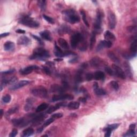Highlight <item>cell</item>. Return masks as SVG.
Masks as SVG:
<instances>
[{
  "instance_id": "ab89813d",
  "label": "cell",
  "mask_w": 137,
  "mask_h": 137,
  "mask_svg": "<svg viewBox=\"0 0 137 137\" xmlns=\"http://www.w3.org/2000/svg\"><path fill=\"white\" fill-rule=\"evenodd\" d=\"M18 107H13L11 109H10L8 111L7 114L9 115H11V114H14L15 113H16L17 112H18Z\"/></svg>"
},
{
  "instance_id": "7dc6e473",
  "label": "cell",
  "mask_w": 137,
  "mask_h": 137,
  "mask_svg": "<svg viewBox=\"0 0 137 137\" xmlns=\"http://www.w3.org/2000/svg\"><path fill=\"white\" fill-rule=\"evenodd\" d=\"M94 78V75L91 73H87L85 76V79L87 81H91Z\"/></svg>"
},
{
  "instance_id": "74e56055",
  "label": "cell",
  "mask_w": 137,
  "mask_h": 137,
  "mask_svg": "<svg viewBox=\"0 0 137 137\" xmlns=\"http://www.w3.org/2000/svg\"><path fill=\"white\" fill-rule=\"evenodd\" d=\"M110 84L111 86L114 89V90L115 91H118L119 89V84L116 81H111Z\"/></svg>"
},
{
  "instance_id": "4dcf8cb0",
  "label": "cell",
  "mask_w": 137,
  "mask_h": 137,
  "mask_svg": "<svg viewBox=\"0 0 137 137\" xmlns=\"http://www.w3.org/2000/svg\"><path fill=\"white\" fill-rule=\"evenodd\" d=\"M108 57H109V58H110L112 61H113L115 63L118 64L120 63L119 59L116 55H115V54L114 53H113L111 52H109L108 54Z\"/></svg>"
},
{
  "instance_id": "e0dca14e",
  "label": "cell",
  "mask_w": 137,
  "mask_h": 137,
  "mask_svg": "<svg viewBox=\"0 0 137 137\" xmlns=\"http://www.w3.org/2000/svg\"><path fill=\"white\" fill-rule=\"evenodd\" d=\"M45 115L44 114H40L36 115V116H33L31 120V122L33 124H39L45 118Z\"/></svg>"
},
{
  "instance_id": "cb8c5ba5",
  "label": "cell",
  "mask_w": 137,
  "mask_h": 137,
  "mask_svg": "<svg viewBox=\"0 0 137 137\" xmlns=\"http://www.w3.org/2000/svg\"><path fill=\"white\" fill-rule=\"evenodd\" d=\"M65 90L63 86H61L58 85H53L51 87V91L54 93H63Z\"/></svg>"
},
{
  "instance_id": "83f0119b",
  "label": "cell",
  "mask_w": 137,
  "mask_h": 137,
  "mask_svg": "<svg viewBox=\"0 0 137 137\" xmlns=\"http://www.w3.org/2000/svg\"><path fill=\"white\" fill-rule=\"evenodd\" d=\"M105 78V74L101 71H97L94 73V78L96 80H103Z\"/></svg>"
},
{
  "instance_id": "7c38bea8",
  "label": "cell",
  "mask_w": 137,
  "mask_h": 137,
  "mask_svg": "<svg viewBox=\"0 0 137 137\" xmlns=\"http://www.w3.org/2000/svg\"><path fill=\"white\" fill-rule=\"evenodd\" d=\"M13 124L16 127H23L29 123L28 120L24 118H20L18 119H14L12 120Z\"/></svg>"
},
{
  "instance_id": "e575fe53",
  "label": "cell",
  "mask_w": 137,
  "mask_h": 137,
  "mask_svg": "<svg viewBox=\"0 0 137 137\" xmlns=\"http://www.w3.org/2000/svg\"><path fill=\"white\" fill-rule=\"evenodd\" d=\"M80 14H81V15L82 16V18H83V20L84 21L85 24L86 25V26L87 27H89L90 25H89L88 21H87V18H86V13L85 12V11L83 10H80Z\"/></svg>"
},
{
  "instance_id": "e7e4bbea",
  "label": "cell",
  "mask_w": 137,
  "mask_h": 137,
  "mask_svg": "<svg viewBox=\"0 0 137 137\" xmlns=\"http://www.w3.org/2000/svg\"><path fill=\"white\" fill-rule=\"evenodd\" d=\"M42 137H43V136H48V135H42Z\"/></svg>"
},
{
  "instance_id": "7402d4cb",
  "label": "cell",
  "mask_w": 137,
  "mask_h": 137,
  "mask_svg": "<svg viewBox=\"0 0 137 137\" xmlns=\"http://www.w3.org/2000/svg\"><path fill=\"white\" fill-rule=\"evenodd\" d=\"M83 69L81 68L77 72L74 78L76 83L78 84L83 81Z\"/></svg>"
},
{
  "instance_id": "5b68a950",
  "label": "cell",
  "mask_w": 137,
  "mask_h": 137,
  "mask_svg": "<svg viewBox=\"0 0 137 137\" xmlns=\"http://www.w3.org/2000/svg\"><path fill=\"white\" fill-rule=\"evenodd\" d=\"M84 40V38L80 33L76 32L74 33L70 38V43L71 47L75 48L78 46L79 43Z\"/></svg>"
},
{
  "instance_id": "5bb4252c",
  "label": "cell",
  "mask_w": 137,
  "mask_h": 137,
  "mask_svg": "<svg viewBox=\"0 0 137 137\" xmlns=\"http://www.w3.org/2000/svg\"><path fill=\"white\" fill-rule=\"evenodd\" d=\"M30 83V81L29 80H21L16 84L11 86V87H10V90L12 91H15L18 90L21 87H23L25 86L28 85Z\"/></svg>"
},
{
  "instance_id": "2e32d148",
  "label": "cell",
  "mask_w": 137,
  "mask_h": 137,
  "mask_svg": "<svg viewBox=\"0 0 137 137\" xmlns=\"http://www.w3.org/2000/svg\"><path fill=\"white\" fill-rule=\"evenodd\" d=\"M38 69H39V67L36 66V65H31V66H29L25 68L21 69L20 70V73L22 75H27L32 73L33 71Z\"/></svg>"
},
{
  "instance_id": "ee69618b",
  "label": "cell",
  "mask_w": 137,
  "mask_h": 137,
  "mask_svg": "<svg viewBox=\"0 0 137 137\" xmlns=\"http://www.w3.org/2000/svg\"><path fill=\"white\" fill-rule=\"evenodd\" d=\"M43 17L47 21H48L49 23L52 24H54V23H55L54 20L52 17H49V16H48L47 15H43Z\"/></svg>"
},
{
  "instance_id": "d590c367",
  "label": "cell",
  "mask_w": 137,
  "mask_h": 137,
  "mask_svg": "<svg viewBox=\"0 0 137 137\" xmlns=\"http://www.w3.org/2000/svg\"><path fill=\"white\" fill-rule=\"evenodd\" d=\"M32 101L31 99H28L27 100V103L26 105L24 107V110L25 111H29L30 110L32 107Z\"/></svg>"
},
{
  "instance_id": "d6a6232c",
  "label": "cell",
  "mask_w": 137,
  "mask_h": 137,
  "mask_svg": "<svg viewBox=\"0 0 137 137\" xmlns=\"http://www.w3.org/2000/svg\"><path fill=\"white\" fill-rule=\"evenodd\" d=\"M48 107V105L47 103H43L41 104L40 105H39L37 107V108L36 109V111L37 113H40L41 111H43L45 110L46 109H47Z\"/></svg>"
},
{
  "instance_id": "3957f363",
  "label": "cell",
  "mask_w": 137,
  "mask_h": 137,
  "mask_svg": "<svg viewBox=\"0 0 137 137\" xmlns=\"http://www.w3.org/2000/svg\"><path fill=\"white\" fill-rule=\"evenodd\" d=\"M19 23L31 28H36L39 27V23L28 16H25L21 17L19 20Z\"/></svg>"
},
{
  "instance_id": "11a10c76",
  "label": "cell",
  "mask_w": 137,
  "mask_h": 137,
  "mask_svg": "<svg viewBox=\"0 0 137 137\" xmlns=\"http://www.w3.org/2000/svg\"><path fill=\"white\" fill-rule=\"evenodd\" d=\"M16 32L17 33L19 34H24L25 33V31L23 30H21V29H18L16 31Z\"/></svg>"
},
{
  "instance_id": "ffe728a7",
  "label": "cell",
  "mask_w": 137,
  "mask_h": 137,
  "mask_svg": "<svg viewBox=\"0 0 137 137\" xmlns=\"http://www.w3.org/2000/svg\"><path fill=\"white\" fill-rule=\"evenodd\" d=\"M66 106V103L61 102V103H57V104H56V105L53 106L51 107H49V108L48 109L46 113H47V114H51L52 113L54 112L55 111L57 110V109L60 108V107H63V106Z\"/></svg>"
},
{
  "instance_id": "c3c4849f",
  "label": "cell",
  "mask_w": 137,
  "mask_h": 137,
  "mask_svg": "<svg viewBox=\"0 0 137 137\" xmlns=\"http://www.w3.org/2000/svg\"><path fill=\"white\" fill-rule=\"evenodd\" d=\"M127 30L130 32H136V26H130L127 27Z\"/></svg>"
},
{
  "instance_id": "680465c9",
  "label": "cell",
  "mask_w": 137,
  "mask_h": 137,
  "mask_svg": "<svg viewBox=\"0 0 137 137\" xmlns=\"http://www.w3.org/2000/svg\"><path fill=\"white\" fill-rule=\"evenodd\" d=\"M10 34V33H2L1 34V38H3V37H5V36H8Z\"/></svg>"
},
{
  "instance_id": "f5cc1de1",
  "label": "cell",
  "mask_w": 137,
  "mask_h": 137,
  "mask_svg": "<svg viewBox=\"0 0 137 137\" xmlns=\"http://www.w3.org/2000/svg\"><path fill=\"white\" fill-rule=\"evenodd\" d=\"M15 71V70L14 69H10L9 70L6 71H4V72H2L1 73L2 74H11L13 73H14Z\"/></svg>"
},
{
  "instance_id": "1f68e13d",
  "label": "cell",
  "mask_w": 137,
  "mask_h": 137,
  "mask_svg": "<svg viewBox=\"0 0 137 137\" xmlns=\"http://www.w3.org/2000/svg\"><path fill=\"white\" fill-rule=\"evenodd\" d=\"M124 67L126 71V73L127 74L128 76H129L131 77L132 76V73H131V67H130L129 63L128 62H124Z\"/></svg>"
},
{
  "instance_id": "44dd1931",
  "label": "cell",
  "mask_w": 137,
  "mask_h": 137,
  "mask_svg": "<svg viewBox=\"0 0 137 137\" xmlns=\"http://www.w3.org/2000/svg\"><path fill=\"white\" fill-rule=\"evenodd\" d=\"M71 31V29L69 26L67 25H62L61 27H59L58 30V33L59 35H63L67 33H69Z\"/></svg>"
},
{
  "instance_id": "603a6c76",
  "label": "cell",
  "mask_w": 137,
  "mask_h": 137,
  "mask_svg": "<svg viewBox=\"0 0 137 137\" xmlns=\"http://www.w3.org/2000/svg\"><path fill=\"white\" fill-rule=\"evenodd\" d=\"M40 35L43 39L51 41L52 40V38L51 35V33L47 30L42 31L40 33Z\"/></svg>"
},
{
  "instance_id": "d4e9b609",
  "label": "cell",
  "mask_w": 137,
  "mask_h": 137,
  "mask_svg": "<svg viewBox=\"0 0 137 137\" xmlns=\"http://www.w3.org/2000/svg\"><path fill=\"white\" fill-rule=\"evenodd\" d=\"M15 47V43L11 41H7L4 45V49L5 51H13Z\"/></svg>"
},
{
  "instance_id": "f546056e",
  "label": "cell",
  "mask_w": 137,
  "mask_h": 137,
  "mask_svg": "<svg viewBox=\"0 0 137 137\" xmlns=\"http://www.w3.org/2000/svg\"><path fill=\"white\" fill-rule=\"evenodd\" d=\"M80 107V103L78 102H71L69 103L68 105V109H70V110H76V109H79Z\"/></svg>"
},
{
  "instance_id": "4316f807",
  "label": "cell",
  "mask_w": 137,
  "mask_h": 137,
  "mask_svg": "<svg viewBox=\"0 0 137 137\" xmlns=\"http://www.w3.org/2000/svg\"><path fill=\"white\" fill-rule=\"evenodd\" d=\"M58 43L59 46L63 49H68L69 48V46L68 45V42L63 38H59L58 39Z\"/></svg>"
},
{
  "instance_id": "6f0895ef",
  "label": "cell",
  "mask_w": 137,
  "mask_h": 137,
  "mask_svg": "<svg viewBox=\"0 0 137 137\" xmlns=\"http://www.w3.org/2000/svg\"><path fill=\"white\" fill-rule=\"evenodd\" d=\"M78 61V58H74L72 59H71L70 61H69L70 63H76Z\"/></svg>"
},
{
  "instance_id": "6da1fadb",
  "label": "cell",
  "mask_w": 137,
  "mask_h": 137,
  "mask_svg": "<svg viewBox=\"0 0 137 137\" xmlns=\"http://www.w3.org/2000/svg\"><path fill=\"white\" fill-rule=\"evenodd\" d=\"M62 14L64 15L65 19L71 24L78 23L80 21V17L73 9L64 10Z\"/></svg>"
},
{
  "instance_id": "7a4b0ae2",
  "label": "cell",
  "mask_w": 137,
  "mask_h": 137,
  "mask_svg": "<svg viewBox=\"0 0 137 137\" xmlns=\"http://www.w3.org/2000/svg\"><path fill=\"white\" fill-rule=\"evenodd\" d=\"M49 52L46 49L42 48H38L35 49L33 51L32 55H31L29 58L30 59H39L43 61L46 58L49 57Z\"/></svg>"
},
{
  "instance_id": "db71d44e",
  "label": "cell",
  "mask_w": 137,
  "mask_h": 137,
  "mask_svg": "<svg viewBox=\"0 0 137 137\" xmlns=\"http://www.w3.org/2000/svg\"><path fill=\"white\" fill-rule=\"evenodd\" d=\"M32 36L33 38H34V39H35L36 40H37L38 42H39V43H40V45H43V42H42V40L40 39V38H39V37H38V36H36V35H32Z\"/></svg>"
},
{
  "instance_id": "681fc988",
  "label": "cell",
  "mask_w": 137,
  "mask_h": 137,
  "mask_svg": "<svg viewBox=\"0 0 137 137\" xmlns=\"http://www.w3.org/2000/svg\"><path fill=\"white\" fill-rule=\"evenodd\" d=\"M62 117H63V114L62 113H56V114H53L52 116V117H53L55 119L61 118Z\"/></svg>"
},
{
  "instance_id": "91938a15",
  "label": "cell",
  "mask_w": 137,
  "mask_h": 137,
  "mask_svg": "<svg viewBox=\"0 0 137 137\" xmlns=\"http://www.w3.org/2000/svg\"><path fill=\"white\" fill-rule=\"evenodd\" d=\"M43 128H43V127H41V128L38 129V130H37V133H41L42 132V131L43 130Z\"/></svg>"
},
{
  "instance_id": "8992f818",
  "label": "cell",
  "mask_w": 137,
  "mask_h": 137,
  "mask_svg": "<svg viewBox=\"0 0 137 137\" xmlns=\"http://www.w3.org/2000/svg\"><path fill=\"white\" fill-rule=\"evenodd\" d=\"M102 13L100 10H97L96 18L95 22L94 23V27L95 29L94 32L96 33L98 31H100L101 29V24H102Z\"/></svg>"
},
{
  "instance_id": "b9f144b4",
  "label": "cell",
  "mask_w": 137,
  "mask_h": 137,
  "mask_svg": "<svg viewBox=\"0 0 137 137\" xmlns=\"http://www.w3.org/2000/svg\"><path fill=\"white\" fill-rule=\"evenodd\" d=\"M105 71L110 76H113L114 75H115V72L114 71L111 69L110 67H108L107 66H106L105 68Z\"/></svg>"
},
{
  "instance_id": "816d5d0a",
  "label": "cell",
  "mask_w": 137,
  "mask_h": 137,
  "mask_svg": "<svg viewBox=\"0 0 137 137\" xmlns=\"http://www.w3.org/2000/svg\"><path fill=\"white\" fill-rule=\"evenodd\" d=\"M42 69L43 70V71L48 75H50L51 74V71L49 68H48L47 67H43Z\"/></svg>"
},
{
  "instance_id": "ba28073f",
  "label": "cell",
  "mask_w": 137,
  "mask_h": 137,
  "mask_svg": "<svg viewBox=\"0 0 137 137\" xmlns=\"http://www.w3.org/2000/svg\"><path fill=\"white\" fill-rule=\"evenodd\" d=\"M55 50L54 51L55 55L59 58L68 56L69 55H76L74 53H72L71 52H63L61 49L58 47V46L57 45V44H56V43L55 45Z\"/></svg>"
},
{
  "instance_id": "94428289",
  "label": "cell",
  "mask_w": 137,
  "mask_h": 137,
  "mask_svg": "<svg viewBox=\"0 0 137 137\" xmlns=\"http://www.w3.org/2000/svg\"><path fill=\"white\" fill-rule=\"evenodd\" d=\"M135 124H131L130 126V129H134L135 130Z\"/></svg>"
},
{
  "instance_id": "484cf974",
  "label": "cell",
  "mask_w": 137,
  "mask_h": 137,
  "mask_svg": "<svg viewBox=\"0 0 137 137\" xmlns=\"http://www.w3.org/2000/svg\"><path fill=\"white\" fill-rule=\"evenodd\" d=\"M105 38L106 39L105 40L111 41L112 42L116 40V37L114 34L109 31H107L105 33Z\"/></svg>"
},
{
  "instance_id": "277c9868",
  "label": "cell",
  "mask_w": 137,
  "mask_h": 137,
  "mask_svg": "<svg viewBox=\"0 0 137 137\" xmlns=\"http://www.w3.org/2000/svg\"><path fill=\"white\" fill-rule=\"evenodd\" d=\"M32 94L35 96L45 98L48 97L47 90L42 86L38 87L36 88L33 89L31 91Z\"/></svg>"
},
{
  "instance_id": "f6af8a7d",
  "label": "cell",
  "mask_w": 137,
  "mask_h": 137,
  "mask_svg": "<svg viewBox=\"0 0 137 137\" xmlns=\"http://www.w3.org/2000/svg\"><path fill=\"white\" fill-rule=\"evenodd\" d=\"M39 3V7H40L41 10L44 11L46 9V1H39L38 2Z\"/></svg>"
},
{
  "instance_id": "f35d334b",
  "label": "cell",
  "mask_w": 137,
  "mask_h": 137,
  "mask_svg": "<svg viewBox=\"0 0 137 137\" xmlns=\"http://www.w3.org/2000/svg\"><path fill=\"white\" fill-rule=\"evenodd\" d=\"M104 130L106 131V134L105 135V136H107V137L110 136L112 131H113V130L111 128H110L109 126H108L107 128H105Z\"/></svg>"
},
{
  "instance_id": "8d00e7d4",
  "label": "cell",
  "mask_w": 137,
  "mask_h": 137,
  "mask_svg": "<svg viewBox=\"0 0 137 137\" xmlns=\"http://www.w3.org/2000/svg\"><path fill=\"white\" fill-rule=\"evenodd\" d=\"M135 135V130L130 129L127 133L123 135L124 136H134Z\"/></svg>"
},
{
  "instance_id": "bcb514c9",
  "label": "cell",
  "mask_w": 137,
  "mask_h": 137,
  "mask_svg": "<svg viewBox=\"0 0 137 137\" xmlns=\"http://www.w3.org/2000/svg\"><path fill=\"white\" fill-rule=\"evenodd\" d=\"M17 80H18V78L17 77H11L10 79L8 80V84L10 85L14 84L15 83H16Z\"/></svg>"
},
{
  "instance_id": "9c48e42d",
  "label": "cell",
  "mask_w": 137,
  "mask_h": 137,
  "mask_svg": "<svg viewBox=\"0 0 137 137\" xmlns=\"http://www.w3.org/2000/svg\"><path fill=\"white\" fill-rule=\"evenodd\" d=\"M74 96L70 94H59V95H55L53 96L52 97V101L53 102H56L58 101L62 100H72L73 99Z\"/></svg>"
},
{
  "instance_id": "d6986e66",
  "label": "cell",
  "mask_w": 137,
  "mask_h": 137,
  "mask_svg": "<svg viewBox=\"0 0 137 137\" xmlns=\"http://www.w3.org/2000/svg\"><path fill=\"white\" fill-rule=\"evenodd\" d=\"M93 88H94V91L97 95L102 96L106 95V92L103 89L99 88L98 86V84L96 83V82L93 84Z\"/></svg>"
},
{
  "instance_id": "f1b7e54d",
  "label": "cell",
  "mask_w": 137,
  "mask_h": 137,
  "mask_svg": "<svg viewBox=\"0 0 137 137\" xmlns=\"http://www.w3.org/2000/svg\"><path fill=\"white\" fill-rule=\"evenodd\" d=\"M34 133V131L33 129H32L31 128H27L23 131L22 136L24 137L30 136L33 134Z\"/></svg>"
},
{
  "instance_id": "836d02e7",
  "label": "cell",
  "mask_w": 137,
  "mask_h": 137,
  "mask_svg": "<svg viewBox=\"0 0 137 137\" xmlns=\"http://www.w3.org/2000/svg\"><path fill=\"white\" fill-rule=\"evenodd\" d=\"M96 33L94 31L93 32L92 34L91 41H90V49H91V50L93 49V47H94L95 43L96 42Z\"/></svg>"
},
{
  "instance_id": "6125c7cd",
  "label": "cell",
  "mask_w": 137,
  "mask_h": 137,
  "mask_svg": "<svg viewBox=\"0 0 137 137\" xmlns=\"http://www.w3.org/2000/svg\"><path fill=\"white\" fill-rule=\"evenodd\" d=\"M54 60L56 61H62L63 59L62 58H57V59H55Z\"/></svg>"
},
{
  "instance_id": "ac0fdd59",
  "label": "cell",
  "mask_w": 137,
  "mask_h": 137,
  "mask_svg": "<svg viewBox=\"0 0 137 137\" xmlns=\"http://www.w3.org/2000/svg\"><path fill=\"white\" fill-rule=\"evenodd\" d=\"M30 42L31 40L30 39V38L25 35L20 36L17 40V43L19 45L27 46L29 45Z\"/></svg>"
},
{
  "instance_id": "7bdbcfd3",
  "label": "cell",
  "mask_w": 137,
  "mask_h": 137,
  "mask_svg": "<svg viewBox=\"0 0 137 137\" xmlns=\"http://www.w3.org/2000/svg\"><path fill=\"white\" fill-rule=\"evenodd\" d=\"M54 120H55V119L51 117V118H50L48 119H47V120H46V122L44 124H43L42 127H43V128H45V127H48V125H49L51 124H52V123L54 121Z\"/></svg>"
},
{
  "instance_id": "52a82bcc",
  "label": "cell",
  "mask_w": 137,
  "mask_h": 137,
  "mask_svg": "<svg viewBox=\"0 0 137 137\" xmlns=\"http://www.w3.org/2000/svg\"><path fill=\"white\" fill-rule=\"evenodd\" d=\"M91 65L94 68H100L101 67H106L107 66L106 62L103 59L99 57H95L93 58L90 61Z\"/></svg>"
},
{
  "instance_id": "be15d7a7",
  "label": "cell",
  "mask_w": 137,
  "mask_h": 137,
  "mask_svg": "<svg viewBox=\"0 0 137 137\" xmlns=\"http://www.w3.org/2000/svg\"><path fill=\"white\" fill-rule=\"evenodd\" d=\"M0 113H1V117L2 118V117L3 116V110H2V109H1V110H0Z\"/></svg>"
},
{
  "instance_id": "8fae6325",
  "label": "cell",
  "mask_w": 137,
  "mask_h": 137,
  "mask_svg": "<svg viewBox=\"0 0 137 137\" xmlns=\"http://www.w3.org/2000/svg\"><path fill=\"white\" fill-rule=\"evenodd\" d=\"M112 67L113 70L114 71L115 74L117 75L120 78H121L122 79H125L126 74L124 72V71L122 70V69L120 68L116 64H113L112 65Z\"/></svg>"
},
{
  "instance_id": "30bf717a",
  "label": "cell",
  "mask_w": 137,
  "mask_h": 137,
  "mask_svg": "<svg viewBox=\"0 0 137 137\" xmlns=\"http://www.w3.org/2000/svg\"><path fill=\"white\" fill-rule=\"evenodd\" d=\"M108 23L109 28L110 29H115L116 25V18L114 13L111 11L108 13Z\"/></svg>"
},
{
  "instance_id": "9f6ffc18",
  "label": "cell",
  "mask_w": 137,
  "mask_h": 137,
  "mask_svg": "<svg viewBox=\"0 0 137 137\" xmlns=\"http://www.w3.org/2000/svg\"><path fill=\"white\" fill-rule=\"evenodd\" d=\"M79 101L81 102L85 103L86 102V97H79Z\"/></svg>"
},
{
  "instance_id": "4fadbf2b",
  "label": "cell",
  "mask_w": 137,
  "mask_h": 137,
  "mask_svg": "<svg viewBox=\"0 0 137 137\" xmlns=\"http://www.w3.org/2000/svg\"><path fill=\"white\" fill-rule=\"evenodd\" d=\"M136 47H137V41L136 38L133 41L130 46L131 54L127 56V58H131L133 57H135L136 55Z\"/></svg>"
},
{
  "instance_id": "f907efd6",
  "label": "cell",
  "mask_w": 137,
  "mask_h": 137,
  "mask_svg": "<svg viewBox=\"0 0 137 137\" xmlns=\"http://www.w3.org/2000/svg\"><path fill=\"white\" fill-rule=\"evenodd\" d=\"M17 134H18V130L17 129H14L12 130L9 136L10 137H15L17 135Z\"/></svg>"
},
{
  "instance_id": "9a60e30c",
  "label": "cell",
  "mask_w": 137,
  "mask_h": 137,
  "mask_svg": "<svg viewBox=\"0 0 137 137\" xmlns=\"http://www.w3.org/2000/svg\"><path fill=\"white\" fill-rule=\"evenodd\" d=\"M113 45V42L109 41H106V40H102L100 42L98 43V45L97 46L96 51L97 52L100 51L102 49L105 48H110Z\"/></svg>"
},
{
  "instance_id": "60d3db41",
  "label": "cell",
  "mask_w": 137,
  "mask_h": 137,
  "mask_svg": "<svg viewBox=\"0 0 137 137\" xmlns=\"http://www.w3.org/2000/svg\"><path fill=\"white\" fill-rule=\"evenodd\" d=\"M11 100V97L9 95V94H7L4 95L3 97H2V101L3 102L7 103L10 102Z\"/></svg>"
}]
</instances>
